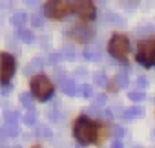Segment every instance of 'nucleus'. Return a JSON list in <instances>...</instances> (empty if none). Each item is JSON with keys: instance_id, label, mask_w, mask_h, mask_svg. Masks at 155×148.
<instances>
[{"instance_id": "obj_31", "label": "nucleus", "mask_w": 155, "mask_h": 148, "mask_svg": "<svg viewBox=\"0 0 155 148\" xmlns=\"http://www.w3.org/2000/svg\"><path fill=\"white\" fill-rule=\"evenodd\" d=\"M64 57H66V59H73V57H75V51H73L71 48H64Z\"/></svg>"}, {"instance_id": "obj_5", "label": "nucleus", "mask_w": 155, "mask_h": 148, "mask_svg": "<svg viewBox=\"0 0 155 148\" xmlns=\"http://www.w3.org/2000/svg\"><path fill=\"white\" fill-rule=\"evenodd\" d=\"M110 53L117 59V60H126L128 57V51H130V42L124 35H115L111 40H110V46H108Z\"/></svg>"}, {"instance_id": "obj_19", "label": "nucleus", "mask_w": 155, "mask_h": 148, "mask_svg": "<svg viewBox=\"0 0 155 148\" xmlns=\"http://www.w3.org/2000/svg\"><path fill=\"white\" fill-rule=\"evenodd\" d=\"M93 81H95V84L97 86H106V82H108V77H106V73L104 71H97L95 75H93Z\"/></svg>"}, {"instance_id": "obj_34", "label": "nucleus", "mask_w": 155, "mask_h": 148, "mask_svg": "<svg viewBox=\"0 0 155 148\" xmlns=\"http://www.w3.org/2000/svg\"><path fill=\"white\" fill-rule=\"evenodd\" d=\"M151 135H153V139H155V128H153V132H151Z\"/></svg>"}, {"instance_id": "obj_17", "label": "nucleus", "mask_w": 155, "mask_h": 148, "mask_svg": "<svg viewBox=\"0 0 155 148\" xmlns=\"http://www.w3.org/2000/svg\"><path fill=\"white\" fill-rule=\"evenodd\" d=\"M115 84H117V88H126L128 86V73L126 71H119L115 75Z\"/></svg>"}, {"instance_id": "obj_13", "label": "nucleus", "mask_w": 155, "mask_h": 148, "mask_svg": "<svg viewBox=\"0 0 155 148\" xmlns=\"http://www.w3.org/2000/svg\"><path fill=\"white\" fill-rule=\"evenodd\" d=\"M26 20H28V15L22 13V11H17V13H13V17H11V24L17 26V28H22V26L26 24Z\"/></svg>"}, {"instance_id": "obj_4", "label": "nucleus", "mask_w": 155, "mask_h": 148, "mask_svg": "<svg viewBox=\"0 0 155 148\" xmlns=\"http://www.w3.org/2000/svg\"><path fill=\"white\" fill-rule=\"evenodd\" d=\"M137 60L150 68L155 64V40H142L137 48Z\"/></svg>"}, {"instance_id": "obj_1", "label": "nucleus", "mask_w": 155, "mask_h": 148, "mask_svg": "<svg viewBox=\"0 0 155 148\" xmlns=\"http://www.w3.org/2000/svg\"><path fill=\"white\" fill-rule=\"evenodd\" d=\"M75 137L79 143L82 144H90L95 141V135H97V130H95V124L91 121H88L86 117H81L77 119V124H75Z\"/></svg>"}, {"instance_id": "obj_29", "label": "nucleus", "mask_w": 155, "mask_h": 148, "mask_svg": "<svg viewBox=\"0 0 155 148\" xmlns=\"http://www.w3.org/2000/svg\"><path fill=\"white\" fill-rule=\"evenodd\" d=\"M113 135H115V139H120V137L124 135V128H120V126L113 128Z\"/></svg>"}, {"instance_id": "obj_11", "label": "nucleus", "mask_w": 155, "mask_h": 148, "mask_svg": "<svg viewBox=\"0 0 155 148\" xmlns=\"http://www.w3.org/2000/svg\"><path fill=\"white\" fill-rule=\"evenodd\" d=\"M104 104H106V97H104V95L93 97V104H91V108H90V113H99V110H102Z\"/></svg>"}, {"instance_id": "obj_26", "label": "nucleus", "mask_w": 155, "mask_h": 148, "mask_svg": "<svg viewBox=\"0 0 155 148\" xmlns=\"http://www.w3.org/2000/svg\"><path fill=\"white\" fill-rule=\"evenodd\" d=\"M31 24H33V26H37V28H40V26H42V17H40L38 13L31 15Z\"/></svg>"}, {"instance_id": "obj_25", "label": "nucleus", "mask_w": 155, "mask_h": 148, "mask_svg": "<svg viewBox=\"0 0 155 148\" xmlns=\"http://www.w3.org/2000/svg\"><path fill=\"white\" fill-rule=\"evenodd\" d=\"M144 33H155V26H151V24L139 26L137 28V35H144Z\"/></svg>"}, {"instance_id": "obj_35", "label": "nucleus", "mask_w": 155, "mask_h": 148, "mask_svg": "<svg viewBox=\"0 0 155 148\" xmlns=\"http://www.w3.org/2000/svg\"><path fill=\"white\" fill-rule=\"evenodd\" d=\"M133 148H142V146H139V144H137V146H133Z\"/></svg>"}, {"instance_id": "obj_33", "label": "nucleus", "mask_w": 155, "mask_h": 148, "mask_svg": "<svg viewBox=\"0 0 155 148\" xmlns=\"http://www.w3.org/2000/svg\"><path fill=\"white\" fill-rule=\"evenodd\" d=\"M9 92H11V88H9V84H4V86H2V95L6 97V95H9Z\"/></svg>"}, {"instance_id": "obj_27", "label": "nucleus", "mask_w": 155, "mask_h": 148, "mask_svg": "<svg viewBox=\"0 0 155 148\" xmlns=\"http://www.w3.org/2000/svg\"><path fill=\"white\" fill-rule=\"evenodd\" d=\"M111 22H113V24H119L120 28H122V26H126V20H124V18H120V17H119V15H115V13H113Z\"/></svg>"}, {"instance_id": "obj_3", "label": "nucleus", "mask_w": 155, "mask_h": 148, "mask_svg": "<svg viewBox=\"0 0 155 148\" xmlns=\"http://www.w3.org/2000/svg\"><path fill=\"white\" fill-rule=\"evenodd\" d=\"M71 9V6L68 2H64V0H48L46 6H44V15L49 17L51 20H60L64 18Z\"/></svg>"}, {"instance_id": "obj_28", "label": "nucleus", "mask_w": 155, "mask_h": 148, "mask_svg": "<svg viewBox=\"0 0 155 148\" xmlns=\"http://www.w3.org/2000/svg\"><path fill=\"white\" fill-rule=\"evenodd\" d=\"M60 59H62V57H60L58 53H51V55H49V64H58Z\"/></svg>"}, {"instance_id": "obj_16", "label": "nucleus", "mask_w": 155, "mask_h": 148, "mask_svg": "<svg viewBox=\"0 0 155 148\" xmlns=\"http://www.w3.org/2000/svg\"><path fill=\"white\" fill-rule=\"evenodd\" d=\"M44 66V59H40V57H37V59H33V62L26 68V73H28V75H31V73L33 71H37V69H40Z\"/></svg>"}, {"instance_id": "obj_32", "label": "nucleus", "mask_w": 155, "mask_h": 148, "mask_svg": "<svg viewBox=\"0 0 155 148\" xmlns=\"http://www.w3.org/2000/svg\"><path fill=\"white\" fill-rule=\"evenodd\" d=\"M111 148H124V144H122L120 139H115V141L111 143Z\"/></svg>"}, {"instance_id": "obj_7", "label": "nucleus", "mask_w": 155, "mask_h": 148, "mask_svg": "<svg viewBox=\"0 0 155 148\" xmlns=\"http://www.w3.org/2000/svg\"><path fill=\"white\" fill-rule=\"evenodd\" d=\"M0 60H2V82L8 84V81L15 73V59L8 53H2L0 55Z\"/></svg>"}, {"instance_id": "obj_38", "label": "nucleus", "mask_w": 155, "mask_h": 148, "mask_svg": "<svg viewBox=\"0 0 155 148\" xmlns=\"http://www.w3.org/2000/svg\"><path fill=\"white\" fill-rule=\"evenodd\" d=\"M37 148H40V146H37Z\"/></svg>"}, {"instance_id": "obj_21", "label": "nucleus", "mask_w": 155, "mask_h": 148, "mask_svg": "<svg viewBox=\"0 0 155 148\" xmlns=\"http://www.w3.org/2000/svg\"><path fill=\"white\" fill-rule=\"evenodd\" d=\"M24 124L26 126H37V115L33 110H29V113L24 115Z\"/></svg>"}, {"instance_id": "obj_10", "label": "nucleus", "mask_w": 155, "mask_h": 148, "mask_svg": "<svg viewBox=\"0 0 155 148\" xmlns=\"http://www.w3.org/2000/svg\"><path fill=\"white\" fill-rule=\"evenodd\" d=\"M144 115V110L140 108V106H131V108H128L126 112H122V117L126 119V121H133V119H139V117H142Z\"/></svg>"}, {"instance_id": "obj_8", "label": "nucleus", "mask_w": 155, "mask_h": 148, "mask_svg": "<svg viewBox=\"0 0 155 148\" xmlns=\"http://www.w3.org/2000/svg\"><path fill=\"white\" fill-rule=\"evenodd\" d=\"M93 37H95V29L88 24L73 28V39L79 42H90V40H93Z\"/></svg>"}, {"instance_id": "obj_12", "label": "nucleus", "mask_w": 155, "mask_h": 148, "mask_svg": "<svg viewBox=\"0 0 155 148\" xmlns=\"http://www.w3.org/2000/svg\"><path fill=\"white\" fill-rule=\"evenodd\" d=\"M60 90L66 93V95H77V86L71 79H66L62 84H60Z\"/></svg>"}, {"instance_id": "obj_37", "label": "nucleus", "mask_w": 155, "mask_h": 148, "mask_svg": "<svg viewBox=\"0 0 155 148\" xmlns=\"http://www.w3.org/2000/svg\"><path fill=\"white\" fill-rule=\"evenodd\" d=\"M77 148H81V146H77Z\"/></svg>"}, {"instance_id": "obj_22", "label": "nucleus", "mask_w": 155, "mask_h": 148, "mask_svg": "<svg viewBox=\"0 0 155 148\" xmlns=\"http://www.w3.org/2000/svg\"><path fill=\"white\" fill-rule=\"evenodd\" d=\"M51 128L48 126H38L37 128V137H42V139H51Z\"/></svg>"}, {"instance_id": "obj_2", "label": "nucleus", "mask_w": 155, "mask_h": 148, "mask_svg": "<svg viewBox=\"0 0 155 148\" xmlns=\"http://www.w3.org/2000/svg\"><path fill=\"white\" fill-rule=\"evenodd\" d=\"M31 92L37 99L40 101H48L53 95V84L46 75H35L31 79Z\"/></svg>"}, {"instance_id": "obj_18", "label": "nucleus", "mask_w": 155, "mask_h": 148, "mask_svg": "<svg viewBox=\"0 0 155 148\" xmlns=\"http://www.w3.org/2000/svg\"><path fill=\"white\" fill-rule=\"evenodd\" d=\"M20 119V113L17 110H6L4 112V121L6 123H17Z\"/></svg>"}, {"instance_id": "obj_24", "label": "nucleus", "mask_w": 155, "mask_h": 148, "mask_svg": "<svg viewBox=\"0 0 155 148\" xmlns=\"http://www.w3.org/2000/svg\"><path fill=\"white\" fill-rule=\"evenodd\" d=\"M144 97H146L144 92H130V93H128V99H130V101H135V103L144 101Z\"/></svg>"}, {"instance_id": "obj_14", "label": "nucleus", "mask_w": 155, "mask_h": 148, "mask_svg": "<svg viewBox=\"0 0 155 148\" xmlns=\"http://www.w3.org/2000/svg\"><path fill=\"white\" fill-rule=\"evenodd\" d=\"M84 57H86L88 60L99 59V57H101V48H99V46H90V48H86V49H84Z\"/></svg>"}, {"instance_id": "obj_36", "label": "nucleus", "mask_w": 155, "mask_h": 148, "mask_svg": "<svg viewBox=\"0 0 155 148\" xmlns=\"http://www.w3.org/2000/svg\"><path fill=\"white\" fill-rule=\"evenodd\" d=\"M9 148H20V146H9Z\"/></svg>"}, {"instance_id": "obj_20", "label": "nucleus", "mask_w": 155, "mask_h": 148, "mask_svg": "<svg viewBox=\"0 0 155 148\" xmlns=\"http://www.w3.org/2000/svg\"><path fill=\"white\" fill-rule=\"evenodd\" d=\"M18 39H20L22 42L29 44V42H33V40H35V35H33L31 31H28V29H20V31H18Z\"/></svg>"}, {"instance_id": "obj_9", "label": "nucleus", "mask_w": 155, "mask_h": 148, "mask_svg": "<svg viewBox=\"0 0 155 148\" xmlns=\"http://www.w3.org/2000/svg\"><path fill=\"white\" fill-rule=\"evenodd\" d=\"M18 133H20V130H18L17 123H6L2 128H0V135H2V139H6V137H17Z\"/></svg>"}, {"instance_id": "obj_6", "label": "nucleus", "mask_w": 155, "mask_h": 148, "mask_svg": "<svg viewBox=\"0 0 155 148\" xmlns=\"http://www.w3.org/2000/svg\"><path fill=\"white\" fill-rule=\"evenodd\" d=\"M71 9L75 15H79L82 18H93L95 17V4L93 0H75L71 4Z\"/></svg>"}, {"instance_id": "obj_30", "label": "nucleus", "mask_w": 155, "mask_h": 148, "mask_svg": "<svg viewBox=\"0 0 155 148\" xmlns=\"http://www.w3.org/2000/svg\"><path fill=\"white\" fill-rule=\"evenodd\" d=\"M137 84H139V88H148V79H144V77H139L137 79Z\"/></svg>"}, {"instance_id": "obj_15", "label": "nucleus", "mask_w": 155, "mask_h": 148, "mask_svg": "<svg viewBox=\"0 0 155 148\" xmlns=\"http://www.w3.org/2000/svg\"><path fill=\"white\" fill-rule=\"evenodd\" d=\"M77 95H82L84 99H93V97H95V95H93V88L88 86V84H82V86L77 88Z\"/></svg>"}, {"instance_id": "obj_23", "label": "nucleus", "mask_w": 155, "mask_h": 148, "mask_svg": "<svg viewBox=\"0 0 155 148\" xmlns=\"http://www.w3.org/2000/svg\"><path fill=\"white\" fill-rule=\"evenodd\" d=\"M20 103H22V106H24V108L33 110V99H31V95H29V93H22V95H20Z\"/></svg>"}]
</instances>
